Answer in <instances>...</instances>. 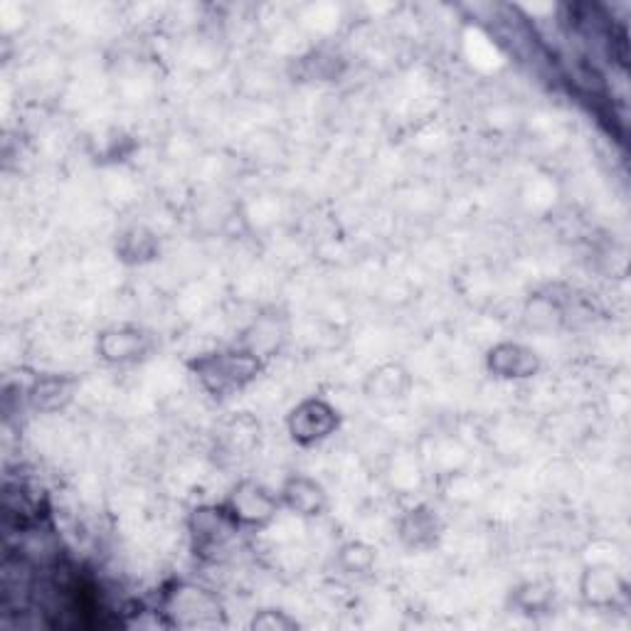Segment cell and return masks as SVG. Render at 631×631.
<instances>
[{
	"mask_svg": "<svg viewBox=\"0 0 631 631\" xmlns=\"http://www.w3.org/2000/svg\"><path fill=\"white\" fill-rule=\"evenodd\" d=\"M195 378L213 397H229L252 382L260 372V358L252 350L210 353L193 362Z\"/></svg>",
	"mask_w": 631,
	"mask_h": 631,
	"instance_id": "cell-1",
	"label": "cell"
},
{
	"mask_svg": "<svg viewBox=\"0 0 631 631\" xmlns=\"http://www.w3.org/2000/svg\"><path fill=\"white\" fill-rule=\"evenodd\" d=\"M164 615L178 627H213L219 621V605L207 590L180 585L168 592Z\"/></svg>",
	"mask_w": 631,
	"mask_h": 631,
	"instance_id": "cell-2",
	"label": "cell"
},
{
	"mask_svg": "<svg viewBox=\"0 0 631 631\" xmlns=\"http://www.w3.org/2000/svg\"><path fill=\"white\" fill-rule=\"evenodd\" d=\"M195 538V550L203 558H217V552H225L240 528V521L235 519L229 509H198L190 521Z\"/></svg>",
	"mask_w": 631,
	"mask_h": 631,
	"instance_id": "cell-3",
	"label": "cell"
},
{
	"mask_svg": "<svg viewBox=\"0 0 631 631\" xmlns=\"http://www.w3.org/2000/svg\"><path fill=\"white\" fill-rule=\"evenodd\" d=\"M336 427H338V413L329 403H323V400H306V403L296 407L289 417L294 442H299L303 447L331 437Z\"/></svg>",
	"mask_w": 631,
	"mask_h": 631,
	"instance_id": "cell-4",
	"label": "cell"
},
{
	"mask_svg": "<svg viewBox=\"0 0 631 631\" xmlns=\"http://www.w3.org/2000/svg\"><path fill=\"white\" fill-rule=\"evenodd\" d=\"M227 509L237 521L245 525H264L266 521H272L276 501L262 489L260 484L245 481L235 489L233 501H229Z\"/></svg>",
	"mask_w": 631,
	"mask_h": 631,
	"instance_id": "cell-5",
	"label": "cell"
},
{
	"mask_svg": "<svg viewBox=\"0 0 631 631\" xmlns=\"http://www.w3.org/2000/svg\"><path fill=\"white\" fill-rule=\"evenodd\" d=\"M151 348L148 336H143L139 329H114L102 333L99 353L109 362H131L146 356Z\"/></svg>",
	"mask_w": 631,
	"mask_h": 631,
	"instance_id": "cell-6",
	"label": "cell"
},
{
	"mask_svg": "<svg viewBox=\"0 0 631 631\" xmlns=\"http://www.w3.org/2000/svg\"><path fill=\"white\" fill-rule=\"evenodd\" d=\"M489 368L499 378H531L538 370V358L528 348L515 346V343H503V346L491 350Z\"/></svg>",
	"mask_w": 631,
	"mask_h": 631,
	"instance_id": "cell-7",
	"label": "cell"
},
{
	"mask_svg": "<svg viewBox=\"0 0 631 631\" xmlns=\"http://www.w3.org/2000/svg\"><path fill=\"white\" fill-rule=\"evenodd\" d=\"M284 501L291 511L301 515H321L326 509V493L316 481L303 479V476H296L289 484L284 486Z\"/></svg>",
	"mask_w": 631,
	"mask_h": 631,
	"instance_id": "cell-8",
	"label": "cell"
},
{
	"mask_svg": "<svg viewBox=\"0 0 631 631\" xmlns=\"http://www.w3.org/2000/svg\"><path fill=\"white\" fill-rule=\"evenodd\" d=\"M35 407L60 409L72 400V382L64 378H45L31 392Z\"/></svg>",
	"mask_w": 631,
	"mask_h": 631,
	"instance_id": "cell-9",
	"label": "cell"
},
{
	"mask_svg": "<svg viewBox=\"0 0 631 631\" xmlns=\"http://www.w3.org/2000/svg\"><path fill=\"white\" fill-rule=\"evenodd\" d=\"M299 624H296L294 619H289L284 615V611H260L252 619V629H266V631H282V629H296Z\"/></svg>",
	"mask_w": 631,
	"mask_h": 631,
	"instance_id": "cell-10",
	"label": "cell"
}]
</instances>
